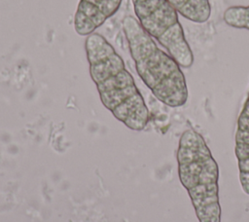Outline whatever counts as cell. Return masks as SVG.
<instances>
[{"instance_id":"8992f818","label":"cell","mask_w":249,"mask_h":222,"mask_svg":"<svg viewBox=\"0 0 249 222\" xmlns=\"http://www.w3.org/2000/svg\"><path fill=\"white\" fill-rule=\"evenodd\" d=\"M234 140L239 182L244 193L249 195V92L237 119Z\"/></svg>"},{"instance_id":"5b68a950","label":"cell","mask_w":249,"mask_h":222,"mask_svg":"<svg viewBox=\"0 0 249 222\" xmlns=\"http://www.w3.org/2000/svg\"><path fill=\"white\" fill-rule=\"evenodd\" d=\"M123 0H80L74 15V29L89 36L120 9Z\"/></svg>"},{"instance_id":"52a82bcc","label":"cell","mask_w":249,"mask_h":222,"mask_svg":"<svg viewBox=\"0 0 249 222\" xmlns=\"http://www.w3.org/2000/svg\"><path fill=\"white\" fill-rule=\"evenodd\" d=\"M183 18L196 22L204 23L211 16L209 0H167Z\"/></svg>"},{"instance_id":"277c9868","label":"cell","mask_w":249,"mask_h":222,"mask_svg":"<svg viewBox=\"0 0 249 222\" xmlns=\"http://www.w3.org/2000/svg\"><path fill=\"white\" fill-rule=\"evenodd\" d=\"M143 30L180 64L190 68L194 54L186 39L177 11L167 0H131Z\"/></svg>"},{"instance_id":"ba28073f","label":"cell","mask_w":249,"mask_h":222,"mask_svg":"<svg viewBox=\"0 0 249 222\" xmlns=\"http://www.w3.org/2000/svg\"><path fill=\"white\" fill-rule=\"evenodd\" d=\"M223 19L229 26L249 30V6H231L227 8Z\"/></svg>"},{"instance_id":"3957f363","label":"cell","mask_w":249,"mask_h":222,"mask_svg":"<svg viewBox=\"0 0 249 222\" xmlns=\"http://www.w3.org/2000/svg\"><path fill=\"white\" fill-rule=\"evenodd\" d=\"M178 176L199 222H221L219 166L203 136L194 129L180 136L176 153Z\"/></svg>"},{"instance_id":"7a4b0ae2","label":"cell","mask_w":249,"mask_h":222,"mask_svg":"<svg viewBox=\"0 0 249 222\" xmlns=\"http://www.w3.org/2000/svg\"><path fill=\"white\" fill-rule=\"evenodd\" d=\"M122 26L137 74L154 96L172 108L185 105L189 92L180 64L158 46L136 18L126 16Z\"/></svg>"},{"instance_id":"6da1fadb","label":"cell","mask_w":249,"mask_h":222,"mask_svg":"<svg viewBox=\"0 0 249 222\" xmlns=\"http://www.w3.org/2000/svg\"><path fill=\"white\" fill-rule=\"evenodd\" d=\"M85 50L89 75L103 106L128 129L143 130L149 110L121 56L101 34L87 36Z\"/></svg>"}]
</instances>
